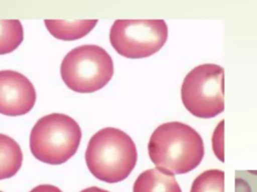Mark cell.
<instances>
[{
	"label": "cell",
	"mask_w": 257,
	"mask_h": 192,
	"mask_svg": "<svg viewBox=\"0 0 257 192\" xmlns=\"http://www.w3.org/2000/svg\"><path fill=\"white\" fill-rule=\"evenodd\" d=\"M148 150L156 167L170 175L192 171L201 163L205 153L201 135L179 121L157 127L151 135Z\"/></svg>",
	"instance_id": "1"
},
{
	"label": "cell",
	"mask_w": 257,
	"mask_h": 192,
	"mask_svg": "<svg viewBox=\"0 0 257 192\" xmlns=\"http://www.w3.org/2000/svg\"><path fill=\"white\" fill-rule=\"evenodd\" d=\"M137 158L133 139L122 130L112 127L97 131L85 151V162L90 173L107 183L124 180L135 168Z\"/></svg>",
	"instance_id": "2"
},
{
	"label": "cell",
	"mask_w": 257,
	"mask_h": 192,
	"mask_svg": "<svg viewBox=\"0 0 257 192\" xmlns=\"http://www.w3.org/2000/svg\"><path fill=\"white\" fill-rule=\"evenodd\" d=\"M81 129L77 122L62 113L41 117L30 133V150L44 163L58 165L70 159L78 149Z\"/></svg>",
	"instance_id": "3"
},
{
	"label": "cell",
	"mask_w": 257,
	"mask_h": 192,
	"mask_svg": "<svg viewBox=\"0 0 257 192\" xmlns=\"http://www.w3.org/2000/svg\"><path fill=\"white\" fill-rule=\"evenodd\" d=\"M60 74L68 88L79 93H91L105 86L113 74L109 54L97 45L73 48L63 58Z\"/></svg>",
	"instance_id": "4"
},
{
	"label": "cell",
	"mask_w": 257,
	"mask_h": 192,
	"mask_svg": "<svg viewBox=\"0 0 257 192\" xmlns=\"http://www.w3.org/2000/svg\"><path fill=\"white\" fill-rule=\"evenodd\" d=\"M181 97L185 108L199 118H213L224 110V69L201 64L185 77Z\"/></svg>",
	"instance_id": "5"
},
{
	"label": "cell",
	"mask_w": 257,
	"mask_h": 192,
	"mask_svg": "<svg viewBox=\"0 0 257 192\" xmlns=\"http://www.w3.org/2000/svg\"><path fill=\"white\" fill-rule=\"evenodd\" d=\"M168 27L162 19L116 20L109 40L115 51L126 58H145L158 52L166 43Z\"/></svg>",
	"instance_id": "6"
},
{
	"label": "cell",
	"mask_w": 257,
	"mask_h": 192,
	"mask_svg": "<svg viewBox=\"0 0 257 192\" xmlns=\"http://www.w3.org/2000/svg\"><path fill=\"white\" fill-rule=\"evenodd\" d=\"M36 101V91L31 81L23 74L0 71V113L19 116L28 113Z\"/></svg>",
	"instance_id": "7"
},
{
	"label": "cell",
	"mask_w": 257,
	"mask_h": 192,
	"mask_svg": "<svg viewBox=\"0 0 257 192\" xmlns=\"http://www.w3.org/2000/svg\"><path fill=\"white\" fill-rule=\"evenodd\" d=\"M133 192H182V190L174 175L153 168L138 176Z\"/></svg>",
	"instance_id": "8"
},
{
	"label": "cell",
	"mask_w": 257,
	"mask_h": 192,
	"mask_svg": "<svg viewBox=\"0 0 257 192\" xmlns=\"http://www.w3.org/2000/svg\"><path fill=\"white\" fill-rule=\"evenodd\" d=\"M49 33L60 40H76L88 34L97 20H44Z\"/></svg>",
	"instance_id": "9"
},
{
	"label": "cell",
	"mask_w": 257,
	"mask_h": 192,
	"mask_svg": "<svg viewBox=\"0 0 257 192\" xmlns=\"http://www.w3.org/2000/svg\"><path fill=\"white\" fill-rule=\"evenodd\" d=\"M22 151L11 137L0 134V180L14 176L22 165Z\"/></svg>",
	"instance_id": "10"
},
{
	"label": "cell",
	"mask_w": 257,
	"mask_h": 192,
	"mask_svg": "<svg viewBox=\"0 0 257 192\" xmlns=\"http://www.w3.org/2000/svg\"><path fill=\"white\" fill-rule=\"evenodd\" d=\"M23 40V28L19 20H0V55L15 50Z\"/></svg>",
	"instance_id": "11"
},
{
	"label": "cell",
	"mask_w": 257,
	"mask_h": 192,
	"mask_svg": "<svg viewBox=\"0 0 257 192\" xmlns=\"http://www.w3.org/2000/svg\"><path fill=\"white\" fill-rule=\"evenodd\" d=\"M190 192H224V172L219 169L204 171L193 181Z\"/></svg>",
	"instance_id": "12"
},
{
	"label": "cell",
	"mask_w": 257,
	"mask_h": 192,
	"mask_svg": "<svg viewBox=\"0 0 257 192\" xmlns=\"http://www.w3.org/2000/svg\"><path fill=\"white\" fill-rule=\"evenodd\" d=\"M212 148L215 156L224 162V120L219 122L213 132Z\"/></svg>",
	"instance_id": "13"
},
{
	"label": "cell",
	"mask_w": 257,
	"mask_h": 192,
	"mask_svg": "<svg viewBox=\"0 0 257 192\" xmlns=\"http://www.w3.org/2000/svg\"><path fill=\"white\" fill-rule=\"evenodd\" d=\"M30 192H62L58 187L50 184H41L34 187Z\"/></svg>",
	"instance_id": "14"
},
{
	"label": "cell",
	"mask_w": 257,
	"mask_h": 192,
	"mask_svg": "<svg viewBox=\"0 0 257 192\" xmlns=\"http://www.w3.org/2000/svg\"><path fill=\"white\" fill-rule=\"evenodd\" d=\"M235 192H251L250 185L241 178L235 179Z\"/></svg>",
	"instance_id": "15"
},
{
	"label": "cell",
	"mask_w": 257,
	"mask_h": 192,
	"mask_svg": "<svg viewBox=\"0 0 257 192\" xmlns=\"http://www.w3.org/2000/svg\"><path fill=\"white\" fill-rule=\"evenodd\" d=\"M80 192H109L105 189H101L99 187H96V186H92V187H88V188H85L83 190H81Z\"/></svg>",
	"instance_id": "16"
},
{
	"label": "cell",
	"mask_w": 257,
	"mask_h": 192,
	"mask_svg": "<svg viewBox=\"0 0 257 192\" xmlns=\"http://www.w3.org/2000/svg\"><path fill=\"white\" fill-rule=\"evenodd\" d=\"M250 173H253V174H257V171H250Z\"/></svg>",
	"instance_id": "17"
},
{
	"label": "cell",
	"mask_w": 257,
	"mask_h": 192,
	"mask_svg": "<svg viewBox=\"0 0 257 192\" xmlns=\"http://www.w3.org/2000/svg\"><path fill=\"white\" fill-rule=\"evenodd\" d=\"M0 192H2V191H0Z\"/></svg>",
	"instance_id": "18"
}]
</instances>
